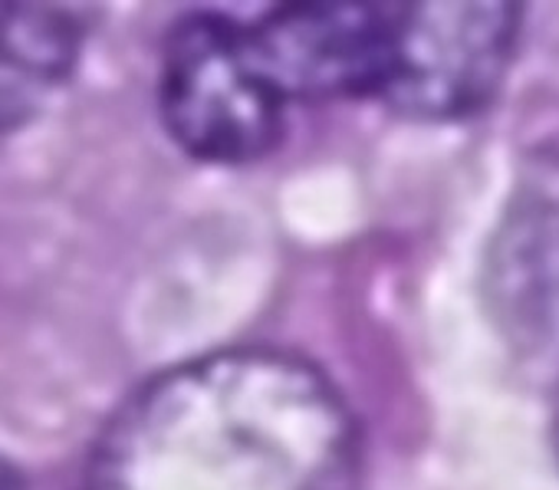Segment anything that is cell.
<instances>
[{"label":"cell","mask_w":559,"mask_h":490,"mask_svg":"<svg viewBox=\"0 0 559 490\" xmlns=\"http://www.w3.org/2000/svg\"><path fill=\"white\" fill-rule=\"evenodd\" d=\"M359 457L356 415L317 362L234 346L142 382L83 490H356Z\"/></svg>","instance_id":"cell-1"},{"label":"cell","mask_w":559,"mask_h":490,"mask_svg":"<svg viewBox=\"0 0 559 490\" xmlns=\"http://www.w3.org/2000/svg\"><path fill=\"white\" fill-rule=\"evenodd\" d=\"M158 112L191 158L247 165L284 135L287 99L260 70L247 24L221 11H188L162 40Z\"/></svg>","instance_id":"cell-2"},{"label":"cell","mask_w":559,"mask_h":490,"mask_svg":"<svg viewBox=\"0 0 559 490\" xmlns=\"http://www.w3.org/2000/svg\"><path fill=\"white\" fill-rule=\"evenodd\" d=\"M523 11L503 0L395 4L389 70L379 106L421 122L484 109L513 60Z\"/></svg>","instance_id":"cell-3"},{"label":"cell","mask_w":559,"mask_h":490,"mask_svg":"<svg viewBox=\"0 0 559 490\" xmlns=\"http://www.w3.org/2000/svg\"><path fill=\"white\" fill-rule=\"evenodd\" d=\"M395 4H287L247 24L253 57L287 103L379 99Z\"/></svg>","instance_id":"cell-4"},{"label":"cell","mask_w":559,"mask_h":490,"mask_svg":"<svg viewBox=\"0 0 559 490\" xmlns=\"http://www.w3.org/2000/svg\"><path fill=\"white\" fill-rule=\"evenodd\" d=\"M487 300L510 343L559 352V145L510 194L487 254Z\"/></svg>","instance_id":"cell-5"},{"label":"cell","mask_w":559,"mask_h":490,"mask_svg":"<svg viewBox=\"0 0 559 490\" xmlns=\"http://www.w3.org/2000/svg\"><path fill=\"white\" fill-rule=\"evenodd\" d=\"M4 129H21L80 57L83 21L70 8L4 4Z\"/></svg>","instance_id":"cell-6"},{"label":"cell","mask_w":559,"mask_h":490,"mask_svg":"<svg viewBox=\"0 0 559 490\" xmlns=\"http://www.w3.org/2000/svg\"><path fill=\"white\" fill-rule=\"evenodd\" d=\"M4 490H24L21 487V477L14 474V467H4Z\"/></svg>","instance_id":"cell-7"},{"label":"cell","mask_w":559,"mask_h":490,"mask_svg":"<svg viewBox=\"0 0 559 490\" xmlns=\"http://www.w3.org/2000/svg\"><path fill=\"white\" fill-rule=\"evenodd\" d=\"M552 444H556V457H559V411H556V425H552Z\"/></svg>","instance_id":"cell-8"}]
</instances>
